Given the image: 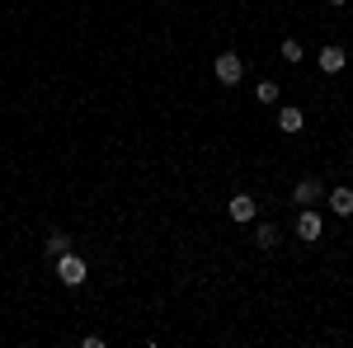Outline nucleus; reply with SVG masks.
Returning <instances> with one entry per match:
<instances>
[{"instance_id": "f8f14e48", "label": "nucleus", "mask_w": 353, "mask_h": 348, "mask_svg": "<svg viewBox=\"0 0 353 348\" xmlns=\"http://www.w3.org/2000/svg\"><path fill=\"white\" fill-rule=\"evenodd\" d=\"M278 57H283L288 66H297V61H301V43H297V38H283V48H278Z\"/></svg>"}, {"instance_id": "ddd939ff", "label": "nucleus", "mask_w": 353, "mask_h": 348, "mask_svg": "<svg viewBox=\"0 0 353 348\" xmlns=\"http://www.w3.org/2000/svg\"><path fill=\"white\" fill-rule=\"evenodd\" d=\"M330 5H349V0H330Z\"/></svg>"}, {"instance_id": "9b49d317", "label": "nucleus", "mask_w": 353, "mask_h": 348, "mask_svg": "<svg viewBox=\"0 0 353 348\" xmlns=\"http://www.w3.org/2000/svg\"><path fill=\"white\" fill-rule=\"evenodd\" d=\"M254 245H259V249H278V226H273V221H264V226L254 231Z\"/></svg>"}, {"instance_id": "0eeeda50", "label": "nucleus", "mask_w": 353, "mask_h": 348, "mask_svg": "<svg viewBox=\"0 0 353 348\" xmlns=\"http://www.w3.org/2000/svg\"><path fill=\"white\" fill-rule=\"evenodd\" d=\"M325 203H330V212H334V216H353V188H349V184L330 188Z\"/></svg>"}, {"instance_id": "6e6552de", "label": "nucleus", "mask_w": 353, "mask_h": 348, "mask_svg": "<svg viewBox=\"0 0 353 348\" xmlns=\"http://www.w3.org/2000/svg\"><path fill=\"white\" fill-rule=\"evenodd\" d=\"M226 212H231V221H254L259 207H254V198H250V193H236V198L226 203Z\"/></svg>"}, {"instance_id": "f03ea898", "label": "nucleus", "mask_w": 353, "mask_h": 348, "mask_svg": "<svg viewBox=\"0 0 353 348\" xmlns=\"http://www.w3.org/2000/svg\"><path fill=\"white\" fill-rule=\"evenodd\" d=\"M212 71H217V81L226 85V90H231V85H241V76H245V61H241V52H217Z\"/></svg>"}, {"instance_id": "39448f33", "label": "nucleus", "mask_w": 353, "mask_h": 348, "mask_svg": "<svg viewBox=\"0 0 353 348\" xmlns=\"http://www.w3.org/2000/svg\"><path fill=\"white\" fill-rule=\"evenodd\" d=\"M321 231H325L321 212H311V207H297V236H301V240H321Z\"/></svg>"}, {"instance_id": "9d476101", "label": "nucleus", "mask_w": 353, "mask_h": 348, "mask_svg": "<svg viewBox=\"0 0 353 348\" xmlns=\"http://www.w3.org/2000/svg\"><path fill=\"white\" fill-rule=\"evenodd\" d=\"M254 99H259V104H278V99H283V85L259 81V85H254Z\"/></svg>"}, {"instance_id": "7ed1b4c3", "label": "nucleus", "mask_w": 353, "mask_h": 348, "mask_svg": "<svg viewBox=\"0 0 353 348\" xmlns=\"http://www.w3.org/2000/svg\"><path fill=\"white\" fill-rule=\"evenodd\" d=\"M321 198H325V184H321V179H311V174L292 184V203H297V207H311V203H321Z\"/></svg>"}, {"instance_id": "1a4fd4ad", "label": "nucleus", "mask_w": 353, "mask_h": 348, "mask_svg": "<svg viewBox=\"0 0 353 348\" xmlns=\"http://www.w3.org/2000/svg\"><path fill=\"white\" fill-rule=\"evenodd\" d=\"M66 249H71V231H61V226H57V231H48V254H66Z\"/></svg>"}, {"instance_id": "423d86ee", "label": "nucleus", "mask_w": 353, "mask_h": 348, "mask_svg": "<svg viewBox=\"0 0 353 348\" xmlns=\"http://www.w3.org/2000/svg\"><path fill=\"white\" fill-rule=\"evenodd\" d=\"M301 127H306V118H301V108H297V104H278V132L297 136Z\"/></svg>"}, {"instance_id": "20e7f679", "label": "nucleus", "mask_w": 353, "mask_h": 348, "mask_svg": "<svg viewBox=\"0 0 353 348\" xmlns=\"http://www.w3.org/2000/svg\"><path fill=\"white\" fill-rule=\"evenodd\" d=\"M316 61H321V71H325V76H339V71L349 66V52H344L339 43H330V48H321V52H316Z\"/></svg>"}, {"instance_id": "f257e3e1", "label": "nucleus", "mask_w": 353, "mask_h": 348, "mask_svg": "<svg viewBox=\"0 0 353 348\" xmlns=\"http://www.w3.org/2000/svg\"><path fill=\"white\" fill-rule=\"evenodd\" d=\"M85 278H90V268H85V259L81 254H57V283L61 287H85Z\"/></svg>"}]
</instances>
